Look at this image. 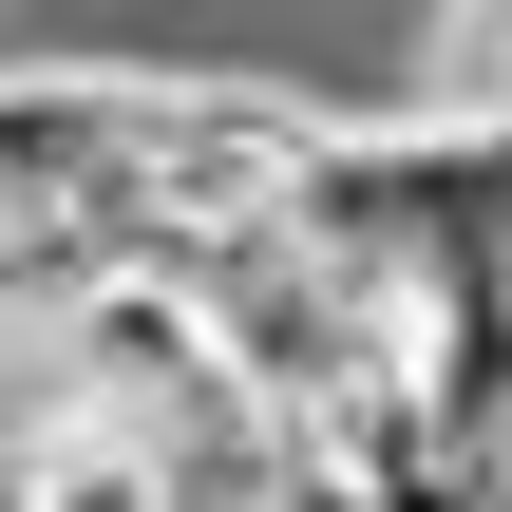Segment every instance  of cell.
Here are the masks:
<instances>
[{"label": "cell", "mask_w": 512, "mask_h": 512, "mask_svg": "<svg viewBox=\"0 0 512 512\" xmlns=\"http://www.w3.org/2000/svg\"><path fill=\"white\" fill-rule=\"evenodd\" d=\"M0 512H171V494H152V437H133V399H76V380H38V418L0 437Z\"/></svg>", "instance_id": "obj_1"}, {"label": "cell", "mask_w": 512, "mask_h": 512, "mask_svg": "<svg viewBox=\"0 0 512 512\" xmlns=\"http://www.w3.org/2000/svg\"><path fill=\"white\" fill-rule=\"evenodd\" d=\"M437 95L456 114H512V0H456L437 19Z\"/></svg>", "instance_id": "obj_2"}]
</instances>
